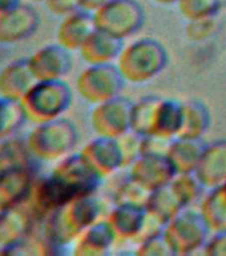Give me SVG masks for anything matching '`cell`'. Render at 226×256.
<instances>
[{
  "label": "cell",
  "mask_w": 226,
  "mask_h": 256,
  "mask_svg": "<svg viewBox=\"0 0 226 256\" xmlns=\"http://www.w3.org/2000/svg\"><path fill=\"white\" fill-rule=\"evenodd\" d=\"M25 120L27 118L20 102L0 96V142L15 135Z\"/></svg>",
  "instance_id": "obj_28"
},
{
  "label": "cell",
  "mask_w": 226,
  "mask_h": 256,
  "mask_svg": "<svg viewBox=\"0 0 226 256\" xmlns=\"http://www.w3.org/2000/svg\"><path fill=\"white\" fill-rule=\"evenodd\" d=\"M103 204L93 195L81 196L53 211L43 222V232L56 247L75 243L88 227L101 219Z\"/></svg>",
  "instance_id": "obj_2"
},
{
  "label": "cell",
  "mask_w": 226,
  "mask_h": 256,
  "mask_svg": "<svg viewBox=\"0 0 226 256\" xmlns=\"http://www.w3.org/2000/svg\"><path fill=\"white\" fill-rule=\"evenodd\" d=\"M37 179V166H12L0 170V203L4 207L24 204Z\"/></svg>",
  "instance_id": "obj_10"
},
{
  "label": "cell",
  "mask_w": 226,
  "mask_h": 256,
  "mask_svg": "<svg viewBox=\"0 0 226 256\" xmlns=\"http://www.w3.org/2000/svg\"><path fill=\"white\" fill-rule=\"evenodd\" d=\"M61 44H49L28 58L31 70L37 80H59L72 70V55Z\"/></svg>",
  "instance_id": "obj_12"
},
{
  "label": "cell",
  "mask_w": 226,
  "mask_h": 256,
  "mask_svg": "<svg viewBox=\"0 0 226 256\" xmlns=\"http://www.w3.org/2000/svg\"><path fill=\"white\" fill-rule=\"evenodd\" d=\"M207 146L203 138L177 136L172 140L168 158L171 159L177 175L196 172Z\"/></svg>",
  "instance_id": "obj_22"
},
{
  "label": "cell",
  "mask_w": 226,
  "mask_h": 256,
  "mask_svg": "<svg viewBox=\"0 0 226 256\" xmlns=\"http://www.w3.org/2000/svg\"><path fill=\"white\" fill-rule=\"evenodd\" d=\"M101 182L103 178L81 154H71L59 160L49 175L37 176L25 204L41 223L64 204L96 194Z\"/></svg>",
  "instance_id": "obj_1"
},
{
  "label": "cell",
  "mask_w": 226,
  "mask_h": 256,
  "mask_svg": "<svg viewBox=\"0 0 226 256\" xmlns=\"http://www.w3.org/2000/svg\"><path fill=\"white\" fill-rule=\"evenodd\" d=\"M211 112L199 100H189L183 103V126L179 136L203 138L211 126Z\"/></svg>",
  "instance_id": "obj_25"
},
{
  "label": "cell",
  "mask_w": 226,
  "mask_h": 256,
  "mask_svg": "<svg viewBox=\"0 0 226 256\" xmlns=\"http://www.w3.org/2000/svg\"><path fill=\"white\" fill-rule=\"evenodd\" d=\"M216 32L215 18L192 20L188 26V35L192 40H205Z\"/></svg>",
  "instance_id": "obj_33"
},
{
  "label": "cell",
  "mask_w": 226,
  "mask_h": 256,
  "mask_svg": "<svg viewBox=\"0 0 226 256\" xmlns=\"http://www.w3.org/2000/svg\"><path fill=\"white\" fill-rule=\"evenodd\" d=\"M93 15L97 30L123 40L140 31L145 22L143 6L136 0H112Z\"/></svg>",
  "instance_id": "obj_8"
},
{
  "label": "cell",
  "mask_w": 226,
  "mask_h": 256,
  "mask_svg": "<svg viewBox=\"0 0 226 256\" xmlns=\"http://www.w3.org/2000/svg\"><path fill=\"white\" fill-rule=\"evenodd\" d=\"M133 104L123 96L95 106L92 111L91 123L95 132L100 136L119 138L132 127Z\"/></svg>",
  "instance_id": "obj_9"
},
{
  "label": "cell",
  "mask_w": 226,
  "mask_h": 256,
  "mask_svg": "<svg viewBox=\"0 0 226 256\" xmlns=\"http://www.w3.org/2000/svg\"><path fill=\"white\" fill-rule=\"evenodd\" d=\"M73 100L72 88L63 79L37 80L20 100L27 120L39 124L61 118Z\"/></svg>",
  "instance_id": "obj_4"
},
{
  "label": "cell",
  "mask_w": 226,
  "mask_h": 256,
  "mask_svg": "<svg viewBox=\"0 0 226 256\" xmlns=\"http://www.w3.org/2000/svg\"><path fill=\"white\" fill-rule=\"evenodd\" d=\"M157 4H161V6H171V4L179 3L180 0H155Z\"/></svg>",
  "instance_id": "obj_38"
},
{
  "label": "cell",
  "mask_w": 226,
  "mask_h": 256,
  "mask_svg": "<svg viewBox=\"0 0 226 256\" xmlns=\"http://www.w3.org/2000/svg\"><path fill=\"white\" fill-rule=\"evenodd\" d=\"M196 176L207 190H212L226 182V140L208 144L200 160Z\"/></svg>",
  "instance_id": "obj_18"
},
{
  "label": "cell",
  "mask_w": 226,
  "mask_h": 256,
  "mask_svg": "<svg viewBox=\"0 0 226 256\" xmlns=\"http://www.w3.org/2000/svg\"><path fill=\"white\" fill-rule=\"evenodd\" d=\"M203 252L207 255H226V230L213 232Z\"/></svg>",
  "instance_id": "obj_35"
},
{
  "label": "cell",
  "mask_w": 226,
  "mask_h": 256,
  "mask_svg": "<svg viewBox=\"0 0 226 256\" xmlns=\"http://www.w3.org/2000/svg\"><path fill=\"white\" fill-rule=\"evenodd\" d=\"M116 242L117 239L108 219H100L77 238L73 252L80 256L105 255Z\"/></svg>",
  "instance_id": "obj_21"
},
{
  "label": "cell",
  "mask_w": 226,
  "mask_h": 256,
  "mask_svg": "<svg viewBox=\"0 0 226 256\" xmlns=\"http://www.w3.org/2000/svg\"><path fill=\"white\" fill-rule=\"evenodd\" d=\"M96 30L93 12L79 10L63 18L57 28V43L69 51H80Z\"/></svg>",
  "instance_id": "obj_15"
},
{
  "label": "cell",
  "mask_w": 226,
  "mask_h": 256,
  "mask_svg": "<svg viewBox=\"0 0 226 256\" xmlns=\"http://www.w3.org/2000/svg\"><path fill=\"white\" fill-rule=\"evenodd\" d=\"M212 232L226 230V182L221 186L208 190L200 207Z\"/></svg>",
  "instance_id": "obj_24"
},
{
  "label": "cell",
  "mask_w": 226,
  "mask_h": 256,
  "mask_svg": "<svg viewBox=\"0 0 226 256\" xmlns=\"http://www.w3.org/2000/svg\"><path fill=\"white\" fill-rule=\"evenodd\" d=\"M168 52L160 42L143 38L124 47L117 66L127 82L145 83L159 75L167 67Z\"/></svg>",
  "instance_id": "obj_5"
},
{
  "label": "cell",
  "mask_w": 226,
  "mask_h": 256,
  "mask_svg": "<svg viewBox=\"0 0 226 256\" xmlns=\"http://www.w3.org/2000/svg\"><path fill=\"white\" fill-rule=\"evenodd\" d=\"M145 216L147 208L133 204H115V208L109 212L107 219L117 242H136L143 230Z\"/></svg>",
  "instance_id": "obj_19"
},
{
  "label": "cell",
  "mask_w": 226,
  "mask_h": 256,
  "mask_svg": "<svg viewBox=\"0 0 226 256\" xmlns=\"http://www.w3.org/2000/svg\"><path fill=\"white\" fill-rule=\"evenodd\" d=\"M4 211H5V207H4L3 204L0 203V216H1V214H3Z\"/></svg>",
  "instance_id": "obj_39"
},
{
  "label": "cell",
  "mask_w": 226,
  "mask_h": 256,
  "mask_svg": "<svg viewBox=\"0 0 226 256\" xmlns=\"http://www.w3.org/2000/svg\"><path fill=\"white\" fill-rule=\"evenodd\" d=\"M129 168V175L149 191L171 183L177 175L168 155L144 154Z\"/></svg>",
  "instance_id": "obj_13"
},
{
  "label": "cell",
  "mask_w": 226,
  "mask_h": 256,
  "mask_svg": "<svg viewBox=\"0 0 226 256\" xmlns=\"http://www.w3.org/2000/svg\"><path fill=\"white\" fill-rule=\"evenodd\" d=\"M161 100L163 99L159 96H145L133 104L131 130L143 136L152 135Z\"/></svg>",
  "instance_id": "obj_27"
},
{
  "label": "cell",
  "mask_w": 226,
  "mask_h": 256,
  "mask_svg": "<svg viewBox=\"0 0 226 256\" xmlns=\"http://www.w3.org/2000/svg\"><path fill=\"white\" fill-rule=\"evenodd\" d=\"M32 2H35V3H45L47 0H32Z\"/></svg>",
  "instance_id": "obj_40"
},
{
  "label": "cell",
  "mask_w": 226,
  "mask_h": 256,
  "mask_svg": "<svg viewBox=\"0 0 226 256\" xmlns=\"http://www.w3.org/2000/svg\"><path fill=\"white\" fill-rule=\"evenodd\" d=\"M124 40L96 30L95 34L80 48V55L87 64L113 63L119 59L124 50Z\"/></svg>",
  "instance_id": "obj_20"
},
{
  "label": "cell",
  "mask_w": 226,
  "mask_h": 256,
  "mask_svg": "<svg viewBox=\"0 0 226 256\" xmlns=\"http://www.w3.org/2000/svg\"><path fill=\"white\" fill-rule=\"evenodd\" d=\"M151 194L152 191L133 179L128 172V175L116 186L115 191L112 194V200L115 204H133L147 208Z\"/></svg>",
  "instance_id": "obj_29"
},
{
  "label": "cell",
  "mask_w": 226,
  "mask_h": 256,
  "mask_svg": "<svg viewBox=\"0 0 226 256\" xmlns=\"http://www.w3.org/2000/svg\"><path fill=\"white\" fill-rule=\"evenodd\" d=\"M125 82L117 64H88L76 80V90L85 102L97 106L120 96Z\"/></svg>",
  "instance_id": "obj_7"
},
{
  "label": "cell",
  "mask_w": 226,
  "mask_h": 256,
  "mask_svg": "<svg viewBox=\"0 0 226 256\" xmlns=\"http://www.w3.org/2000/svg\"><path fill=\"white\" fill-rule=\"evenodd\" d=\"M109 2H112V0H80V7L85 11L96 12Z\"/></svg>",
  "instance_id": "obj_36"
},
{
  "label": "cell",
  "mask_w": 226,
  "mask_h": 256,
  "mask_svg": "<svg viewBox=\"0 0 226 256\" xmlns=\"http://www.w3.org/2000/svg\"><path fill=\"white\" fill-rule=\"evenodd\" d=\"M177 4L181 15L189 22L215 18L221 10V0H180Z\"/></svg>",
  "instance_id": "obj_30"
},
{
  "label": "cell",
  "mask_w": 226,
  "mask_h": 256,
  "mask_svg": "<svg viewBox=\"0 0 226 256\" xmlns=\"http://www.w3.org/2000/svg\"><path fill=\"white\" fill-rule=\"evenodd\" d=\"M137 252L141 255H175V251L171 247L164 232L141 242L139 244Z\"/></svg>",
  "instance_id": "obj_32"
},
{
  "label": "cell",
  "mask_w": 226,
  "mask_h": 256,
  "mask_svg": "<svg viewBox=\"0 0 226 256\" xmlns=\"http://www.w3.org/2000/svg\"><path fill=\"white\" fill-rule=\"evenodd\" d=\"M80 154L103 179L124 168L123 154L116 138L97 135Z\"/></svg>",
  "instance_id": "obj_14"
},
{
  "label": "cell",
  "mask_w": 226,
  "mask_h": 256,
  "mask_svg": "<svg viewBox=\"0 0 226 256\" xmlns=\"http://www.w3.org/2000/svg\"><path fill=\"white\" fill-rule=\"evenodd\" d=\"M119 142L120 150L123 154L124 167H131L140 156L143 155V139L144 136L129 130L119 138H116Z\"/></svg>",
  "instance_id": "obj_31"
},
{
  "label": "cell",
  "mask_w": 226,
  "mask_h": 256,
  "mask_svg": "<svg viewBox=\"0 0 226 256\" xmlns=\"http://www.w3.org/2000/svg\"><path fill=\"white\" fill-rule=\"evenodd\" d=\"M184 208H187V206L172 182L152 191L147 204V211L157 216L165 224L169 223Z\"/></svg>",
  "instance_id": "obj_23"
},
{
  "label": "cell",
  "mask_w": 226,
  "mask_h": 256,
  "mask_svg": "<svg viewBox=\"0 0 226 256\" xmlns=\"http://www.w3.org/2000/svg\"><path fill=\"white\" fill-rule=\"evenodd\" d=\"M39 223L25 203L5 208L0 216V248L19 243L20 240L27 238Z\"/></svg>",
  "instance_id": "obj_16"
},
{
  "label": "cell",
  "mask_w": 226,
  "mask_h": 256,
  "mask_svg": "<svg viewBox=\"0 0 226 256\" xmlns=\"http://www.w3.org/2000/svg\"><path fill=\"white\" fill-rule=\"evenodd\" d=\"M45 6L51 14L61 18L81 10L80 0H47Z\"/></svg>",
  "instance_id": "obj_34"
},
{
  "label": "cell",
  "mask_w": 226,
  "mask_h": 256,
  "mask_svg": "<svg viewBox=\"0 0 226 256\" xmlns=\"http://www.w3.org/2000/svg\"><path fill=\"white\" fill-rule=\"evenodd\" d=\"M40 26V15L29 4L19 6L0 14V44H16L28 39Z\"/></svg>",
  "instance_id": "obj_11"
},
{
  "label": "cell",
  "mask_w": 226,
  "mask_h": 256,
  "mask_svg": "<svg viewBox=\"0 0 226 256\" xmlns=\"http://www.w3.org/2000/svg\"><path fill=\"white\" fill-rule=\"evenodd\" d=\"M21 3V0H0V14L11 10Z\"/></svg>",
  "instance_id": "obj_37"
},
{
  "label": "cell",
  "mask_w": 226,
  "mask_h": 256,
  "mask_svg": "<svg viewBox=\"0 0 226 256\" xmlns=\"http://www.w3.org/2000/svg\"><path fill=\"white\" fill-rule=\"evenodd\" d=\"M79 139L75 124L64 118L36 124L27 136L29 151L39 162H59L71 155Z\"/></svg>",
  "instance_id": "obj_3"
},
{
  "label": "cell",
  "mask_w": 226,
  "mask_h": 256,
  "mask_svg": "<svg viewBox=\"0 0 226 256\" xmlns=\"http://www.w3.org/2000/svg\"><path fill=\"white\" fill-rule=\"evenodd\" d=\"M36 82L28 59L13 60L0 71V96L20 102Z\"/></svg>",
  "instance_id": "obj_17"
},
{
  "label": "cell",
  "mask_w": 226,
  "mask_h": 256,
  "mask_svg": "<svg viewBox=\"0 0 226 256\" xmlns=\"http://www.w3.org/2000/svg\"><path fill=\"white\" fill-rule=\"evenodd\" d=\"M181 126H183V104L176 100H161L156 115L155 130L152 135L175 139L180 135Z\"/></svg>",
  "instance_id": "obj_26"
},
{
  "label": "cell",
  "mask_w": 226,
  "mask_h": 256,
  "mask_svg": "<svg viewBox=\"0 0 226 256\" xmlns=\"http://www.w3.org/2000/svg\"><path fill=\"white\" fill-rule=\"evenodd\" d=\"M211 232L201 211L192 207L180 211L164 230L175 255H189L197 250H204Z\"/></svg>",
  "instance_id": "obj_6"
}]
</instances>
